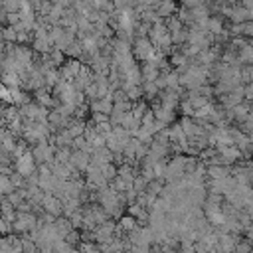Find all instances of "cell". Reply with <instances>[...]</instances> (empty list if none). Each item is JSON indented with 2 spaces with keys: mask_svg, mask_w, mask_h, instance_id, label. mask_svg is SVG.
Returning a JSON list of instances; mask_svg holds the SVG:
<instances>
[{
  "mask_svg": "<svg viewBox=\"0 0 253 253\" xmlns=\"http://www.w3.org/2000/svg\"><path fill=\"white\" fill-rule=\"evenodd\" d=\"M253 251V245L245 239V241H239L237 247H235V253H251Z\"/></svg>",
  "mask_w": 253,
  "mask_h": 253,
  "instance_id": "cell-29",
  "label": "cell"
},
{
  "mask_svg": "<svg viewBox=\"0 0 253 253\" xmlns=\"http://www.w3.org/2000/svg\"><path fill=\"white\" fill-rule=\"evenodd\" d=\"M119 233V225L115 221H107L103 225H99L95 231H93V241L97 245H105V243H113L115 237Z\"/></svg>",
  "mask_w": 253,
  "mask_h": 253,
  "instance_id": "cell-6",
  "label": "cell"
},
{
  "mask_svg": "<svg viewBox=\"0 0 253 253\" xmlns=\"http://www.w3.org/2000/svg\"><path fill=\"white\" fill-rule=\"evenodd\" d=\"M117 225H119V231H121V233L128 235L130 231H134V229L138 227V221H136L132 215H128V213H126V215H123V217L119 219V223H117Z\"/></svg>",
  "mask_w": 253,
  "mask_h": 253,
  "instance_id": "cell-17",
  "label": "cell"
},
{
  "mask_svg": "<svg viewBox=\"0 0 253 253\" xmlns=\"http://www.w3.org/2000/svg\"><path fill=\"white\" fill-rule=\"evenodd\" d=\"M14 170L22 176V178H30L34 172H38V164H36V158L32 154V148L18 160H14Z\"/></svg>",
  "mask_w": 253,
  "mask_h": 253,
  "instance_id": "cell-7",
  "label": "cell"
},
{
  "mask_svg": "<svg viewBox=\"0 0 253 253\" xmlns=\"http://www.w3.org/2000/svg\"><path fill=\"white\" fill-rule=\"evenodd\" d=\"M184 178H186V156L184 154H174V158H170L168 164H166L164 182L166 184H176Z\"/></svg>",
  "mask_w": 253,
  "mask_h": 253,
  "instance_id": "cell-1",
  "label": "cell"
},
{
  "mask_svg": "<svg viewBox=\"0 0 253 253\" xmlns=\"http://www.w3.org/2000/svg\"><path fill=\"white\" fill-rule=\"evenodd\" d=\"M208 32L213 36V38H217V36H221L225 30H223V20L219 18V16H211L210 18V26H208Z\"/></svg>",
  "mask_w": 253,
  "mask_h": 253,
  "instance_id": "cell-21",
  "label": "cell"
},
{
  "mask_svg": "<svg viewBox=\"0 0 253 253\" xmlns=\"http://www.w3.org/2000/svg\"><path fill=\"white\" fill-rule=\"evenodd\" d=\"M2 40L8 42V43H18V32H16V28L4 26L2 28Z\"/></svg>",
  "mask_w": 253,
  "mask_h": 253,
  "instance_id": "cell-25",
  "label": "cell"
},
{
  "mask_svg": "<svg viewBox=\"0 0 253 253\" xmlns=\"http://www.w3.org/2000/svg\"><path fill=\"white\" fill-rule=\"evenodd\" d=\"M55 146H53V142H40V144H36L34 148H32V154H34V158H36V164L38 166H43V164H47V166H51L53 162H55Z\"/></svg>",
  "mask_w": 253,
  "mask_h": 253,
  "instance_id": "cell-4",
  "label": "cell"
},
{
  "mask_svg": "<svg viewBox=\"0 0 253 253\" xmlns=\"http://www.w3.org/2000/svg\"><path fill=\"white\" fill-rule=\"evenodd\" d=\"M2 85L8 89H20L22 87V79L18 73H2Z\"/></svg>",
  "mask_w": 253,
  "mask_h": 253,
  "instance_id": "cell-20",
  "label": "cell"
},
{
  "mask_svg": "<svg viewBox=\"0 0 253 253\" xmlns=\"http://www.w3.org/2000/svg\"><path fill=\"white\" fill-rule=\"evenodd\" d=\"M154 10H156V14L162 18V20H168L170 16H174L176 14V4L174 2H154Z\"/></svg>",
  "mask_w": 253,
  "mask_h": 253,
  "instance_id": "cell-16",
  "label": "cell"
},
{
  "mask_svg": "<svg viewBox=\"0 0 253 253\" xmlns=\"http://www.w3.org/2000/svg\"><path fill=\"white\" fill-rule=\"evenodd\" d=\"M77 253H101V247L93 241H81V245L77 247Z\"/></svg>",
  "mask_w": 253,
  "mask_h": 253,
  "instance_id": "cell-26",
  "label": "cell"
},
{
  "mask_svg": "<svg viewBox=\"0 0 253 253\" xmlns=\"http://www.w3.org/2000/svg\"><path fill=\"white\" fill-rule=\"evenodd\" d=\"M0 192H2V198H8L10 194L16 192V186L12 184L10 176H0Z\"/></svg>",
  "mask_w": 253,
  "mask_h": 253,
  "instance_id": "cell-22",
  "label": "cell"
},
{
  "mask_svg": "<svg viewBox=\"0 0 253 253\" xmlns=\"http://www.w3.org/2000/svg\"><path fill=\"white\" fill-rule=\"evenodd\" d=\"M180 95H184L182 89H166V91L160 93V103L164 107L176 111V107H180V103H182V97Z\"/></svg>",
  "mask_w": 253,
  "mask_h": 253,
  "instance_id": "cell-11",
  "label": "cell"
},
{
  "mask_svg": "<svg viewBox=\"0 0 253 253\" xmlns=\"http://www.w3.org/2000/svg\"><path fill=\"white\" fill-rule=\"evenodd\" d=\"M243 36H247V38H251V40H253V20L243 24Z\"/></svg>",
  "mask_w": 253,
  "mask_h": 253,
  "instance_id": "cell-30",
  "label": "cell"
},
{
  "mask_svg": "<svg viewBox=\"0 0 253 253\" xmlns=\"http://www.w3.org/2000/svg\"><path fill=\"white\" fill-rule=\"evenodd\" d=\"M55 229H57V233H59V237L61 239H65L71 231H73V225H71V219L69 217H65V215H61V217H57V221H55Z\"/></svg>",
  "mask_w": 253,
  "mask_h": 253,
  "instance_id": "cell-18",
  "label": "cell"
},
{
  "mask_svg": "<svg viewBox=\"0 0 253 253\" xmlns=\"http://www.w3.org/2000/svg\"><path fill=\"white\" fill-rule=\"evenodd\" d=\"M89 107H91V113H103V115H109V117H111V113H113V109H115L113 93H111L109 97H105V99L91 101V103H89Z\"/></svg>",
  "mask_w": 253,
  "mask_h": 253,
  "instance_id": "cell-12",
  "label": "cell"
},
{
  "mask_svg": "<svg viewBox=\"0 0 253 253\" xmlns=\"http://www.w3.org/2000/svg\"><path fill=\"white\" fill-rule=\"evenodd\" d=\"M237 243H239L237 235H231V233H219V243H217L215 251H219V253H235Z\"/></svg>",
  "mask_w": 253,
  "mask_h": 253,
  "instance_id": "cell-13",
  "label": "cell"
},
{
  "mask_svg": "<svg viewBox=\"0 0 253 253\" xmlns=\"http://www.w3.org/2000/svg\"><path fill=\"white\" fill-rule=\"evenodd\" d=\"M231 176V168L223 164H208V180H225Z\"/></svg>",
  "mask_w": 253,
  "mask_h": 253,
  "instance_id": "cell-14",
  "label": "cell"
},
{
  "mask_svg": "<svg viewBox=\"0 0 253 253\" xmlns=\"http://www.w3.org/2000/svg\"><path fill=\"white\" fill-rule=\"evenodd\" d=\"M142 93H144V97H146V99L154 101V99H158L160 89H158L156 81H154V83H142Z\"/></svg>",
  "mask_w": 253,
  "mask_h": 253,
  "instance_id": "cell-23",
  "label": "cell"
},
{
  "mask_svg": "<svg viewBox=\"0 0 253 253\" xmlns=\"http://www.w3.org/2000/svg\"><path fill=\"white\" fill-rule=\"evenodd\" d=\"M245 101H247V103L253 101V83L245 85Z\"/></svg>",
  "mask_w": 253,
  "mask_h": 253,
  "instance_id": "cell-31",
  "label": "cell"
},
{
  "mask_svg": "<svg viewBox=\"0 0 253 253\" xmlns=\"http://www.w3.org/2000/svg\"><path fill=\"white\" fill-rule=\"evenodd\" d=\"M128 239H130L132 247H138V249H150L156 243L154 231L148 225H138L134 231L128 233Z\"/></svg>",
  "mask_w": 253,
  "mask_h": 253,
  "instance_id": "cell-3",
  "label": "cell"
},
{
  "mask_svg": "<svg viewBox=\"0 0 253 253\" xmlns=\"http://www.w3.org/2000/svg\"><path fill=\"white\" fill-rule=\"evenodd\" d=\"M132 53H134V59L136 61L146 63L156 53V47L152 45V42L148 38H136L134 43H132Z\"/></svg>",
  "mask_w": 253,
  "mask_h": 253,
  "instance_id": "cell-5",
  "label": "cell"
},
{
  "mask_svg": "<svg viewBox=\"0 0 253 253\" xmlns=\"http://www.w3.org/2000/svg\"><path fill=\"white\" fill-rule=\"evenodd\" d=\"M166 28H168V32H170V34H176V32L184 30L186 26L182 24V20H180L178 16H170V18L166 20Z\"/></svg>",
  "mask_w": 253,
  "mask_h": 253,
  "instance_id": "cell-24",
  "label": "cell"
},
{
  "mask_svg": "<svg viewBox=\"0 0 253 253\" xmlns=\"http://www.w3.org/2000/svg\"><path fill=\"white\" fill-rule=\"evenodd\" d=\"M91 121L95 125H103V123H111V117L109 115H103V113H91Z\"/></svg>",
  "mask_w": 253,
  "mask_h": 253,
  "instance_id": "cell-28",
  "label": "cell"
},
{
  "mask_svg": "<svg viewBox=\"0 0 253 253\" xmlns=\"http://www.w3.org/2000/svg\"><path fill=\"white\" fill-rule=\"evenodd\" d=\"M42 208H43V211L51 213L53 217H61V215H63V202L57 200L53 194H45V196H43Z\"/></svg>",
  "mask_w": 253,
  "mask_h": 253,
  "instance_id": "cell-9",
  "label": "cell"
},
{
  "mask_svg": "<svg viewBox=\"0 0 253 253\" xmlns=\"http://www.w3.org/2000/svg\"><path fill=\"white\" fill-rule=\"evenodd\" d=\"M65 55L69 57V59H83V55H85V49H83V43L77 40L75 43H71L67 49H65Z\"/></svg>",
  "mask_w": 253,
  "mask_h": 253,
  "instance_id": "cell-19",
  "label": "cell"
},
{
  "mask_svg": "<svg viewBox=\"0 0 253 253\" xmlns=\"http://www.w3.org/2000/svg\"><path fill=\"white\" fill-rule=\"evenodd\" d=\"M247 241L253 245V227H251V229H247Z\"/></svg>",
  "mask_w": 253,
  "mask_h": 253,
  "instance_id": "cell-32",
  "label": "cell"
},
{
  "mask_svg": "<svg viewBox=\"0 0 253 253\" xmlns=\"http://www.w3.org/2000/svg\"><path fill=\"white\" fill-rule=\"evenodd\" d=\"M69 166L77 172H87V168L91 166V154L83 152V150H73L71 154V160H69Z\"/></svg>",
  "mask_w": 253,
  "mask_h": 253,
  "instance_id": "cell-10",
  "label": "cell"
},
{
  "mask_svg": "<svg viewBox=\"0 0 253 253\" xmlns=\"http://www.w3.org/2000/svg\"><path fill=\"white\" fill-rule=\"evenodd\" d=\"M180 113H182V117H192V119H194L196 109H194V105H192L188 99H182V103H180Z\"/></svg>",
  "mask_w": 253,
  "mask_h": 253,
  "instance_id": "cell-27",
  "label": "cell"
},
{
  "mask_svg": "<svg viewBox=\"0 0 253 253\" xmlns=\"http://www.w3.org/2000/svg\"><path fill=\"white\" fill-rule=\"evenodd\" d=\"M40 227V219L34 211H18L14 219V233L20 235H30Z\"/></svg>",
  "mask_w": 253,
  "mask_h": 253,
  "instance_id": "cell-2",
  "label": "cell"
},
{
  "mask_svg": "<svg viewBox=\"0 0 253 253\" xmlns=\"http://www.w3.org/2000/svg\"><path fill=\"white\" fill-rule=\"evenodd\" d=\"M152 111H154L156 121H160V123H162V125H166V126H168V125H172V123H174V119H176V111H174V109L164 107V105L160 103V97L152 101Z\"/></svg>",
  "mask_w": 253,
  "mask_h": 253,
  "instance_id": "cell-8",
  "label": "cell"
},
{
  "mask_svg": "<svg viewBox=\"0 0 253 253\" xmlns=\"http://www.w3.org/2000/svg\"><path fill=\"white\" fill-rule=\"evenodd\" d=\"M140 69H142V81L144 83H154L160 77V73H162L160 67L154 65V63H142Z\"/></svg>",
  "mask_w": 253,
  "mask_h": 253,
  "instance_id": "cell-15",
  "label": "cell"
}]
</instances>
